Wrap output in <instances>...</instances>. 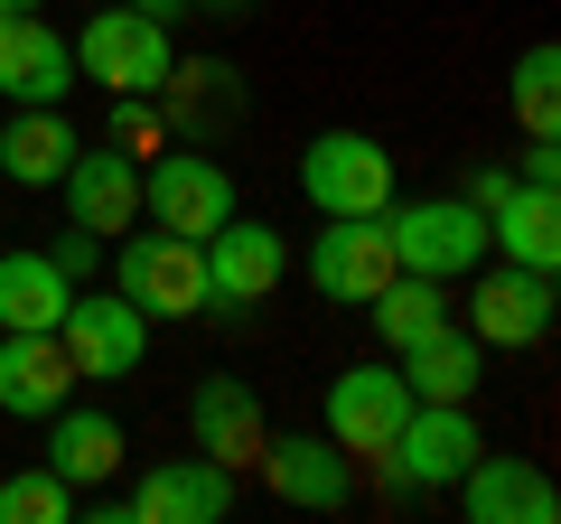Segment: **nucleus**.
<instances>
[{
    "label": "nucleus",
    "mask_w": 561,
    "mask_h": 524,
    "mask_svg": "<svg viewBox=\"0 0 561 524\" xmlns=\"http://www.w3.org/2000/svg\"><path fill=\"white\" fill-rule=\"evenodd\" d=\"M113 291L140 319H206V243L169 235V225H150V235L131 225L113 243Z\"/></svg>",
    "instance_id": "nucleus-1"
},
{
    "label": "nucleus",
    "mask_w": 561,
    "mask_h": 524,
    "mask_svg": "<svg viewBox=\"0 0 561 524\" xmlns=\"http://www.w3.org/2000/svg\"><path fill=\"white\" fill-rule=\"evenodd\" d=\"M383 235H393V262L421 272V282H468L486 262V216L468 197H412L383 206Z\"/></svg>",
    "instance_id": "nucleus-2"
},
{
    "label": "nucleus",
    "mask_w": 561,
    "mask_h": 524,
    "mask_svg": "<svg viewBox=\"0 0 561 524\" xmlns=\"http://www.w3.org/2000/svg\"><path fill=\"white\" fill-rule=\"evenodd\" d=\"M169 66H179L169 29L140 20L131 0H122V10H94V20L76 29V76H84V84H113V94H160Z\"/></svg>",
    "instance_id": "nucleus-3"
},
{
    "label": "nucleus",
    "mask_w": 561,
    "mask_h": 524,
    "mask_svg": "<svg viewBox=\"0 0 561 524\" xmlns=\"http://www.w3.org/2000/svg\"><path fill=\"white\" fill-rule=\"evenodd\" d=\"M300 197L319 216H383L393 206V150L375 132H319L300 150Z\"/></svg>",
    "instance_id": "nucleus-4"
},
{
    "label": "nucleus",
    "mask_w": 561,
    "mask_h": 524,
    "mask_svg": "<svg viewBox=\"0 0 561 524\" xmlns=\"http://www.w3.org/2000/svg\"><path fill=\"white\" fill-rule=\"evenodd\" d=\"M57 346L76 365V384H131L140 356H150V319L122 291H76L66 319H57Z\"/></svg>",
    "instance_id": "nucleus-5"
},
{
    "label": "nucleus",
    "mask_w": 561,
    "mask_h": 524,
    "mask_svg": "<svg viewBox=\"0 0 561 524\" xmlns=\"http://www.w3.org/2000/svg\"><path fill=\"white\" fill-rule=\"evenodd\" d=\"M225 216H243L234 206V169L206 160V150H160V160L140 169V225H169V235H216Z\"/></svg>",
    "instance_id": "nucleus-6"
},
{
    "label": "nucleus",
    "mask_w": 561,
    "mask_h": 524,
    "mask_svg": "<svg viewBox=\"0 0 561 524\" xmlns=\"http://www.w3.org/2000/svg\"><path fill=\"white\" fill-rule=\"evenodd\" d=\"M486 449V431H478V412L468 403H412L402 412V431H393V449H383V478L393 487H421V497H440V487H459V468Z\"/></svg>",
    "instance_id": "nucleus-7"
},
{
    "label": "nucleus",
    "mask_w": 561,
    "mask_h": 524,
    "mask_svg": "<svg viewBox=\"0 0 561 524\" xmlns=\"http://www.w3.org/2000/svg\"><path fill=\"white\" fill-rule=\"evenodd\" d=\"M290 253H280V225H253V216H225L206 235V319H253L262 300L280 291Z\"/></svg>",
    "instance_id": "nucleus-8"
},
{
    "label": "nucleus",
    "mask_w": 561,
    "mask_h": 524,
    "mask_svg": "<svg viewBox=\"0 0 561 524\" xmlns=\"http://www.w3.org/2000/svg\"><path fill=\"white\" fill-rule=\"evenodd\" d=\"M393 272L402 262H393L383 216H319V235H309V291H319L328 309H365Z\"/></svg>",
    "instance_id": "nucleus-9"
},
{
    "label": "nucleus",
    "mask_w": 561,
    "mask_h": 524,
    "mask_svg": "<svg viewBox=\"0 0 561 524\" xmlns=\"http://www.w3.org/2000/svg\"><path fill=\"white\" fill-rule=\"evenodd\" d=\"M468 338L478 346H542L552 338V319H561V300H552V272H524V262H478L468 272Z\"/></svg>",
    "instance_id": "nucleus-10"
},
{
    "label": "nucleus",
    "mask_w": 561,
    "mask_h": 524,
    "mask_svg": "<svg viewBox=\"0 0 561 524\" xmlns=\"http://www.w3.org/2000/svg\"><path fill=\"white\" fill-rule=\"evenodd\" d=\"M402 412H412L402 365H346V375L328 384V441H337L346 459H383L393 431H402Z\"/></svg>",
    "instance_id": "nucleus-11"
},
{
    "label": "nucleus",
    "mask_w": 561,
    "mask_h": 524,
    "mask_svg": "<svg viewBox=\"0 0 561 524\" xmlns=\"http://www.w3.org/2000/svg\"><path fill=\"white\" fill-rule=\"evenodd\" d=\"M262 487H272L280 505H300V515H337L346 497H356V459H346L328 431H280V441H262Z\"/></svg>",
    "instance_id": "nucleus-12"
},
{
    "label": "nucleus",
    "mask_w": 561,
    "mask_h": 524,
    "mask_svg": "<svg viewBox=\"0 0 561 524\" xmlns=\"http://www.w3.org/2000/svg\"><path fill=\"white\" fill-rule=\"evenodd\" d=\"M57 197H66V225H84V235L122 243V235L140 225V160H131L122 141L76 150V160H66V179H57Z\"/></svg>",
    "instance_id": "nucleus-13"
},
{
    "label": "nucleus",
    "mask_w": 561,
    "mask_h": 524,
    "mask_svg": "<svg viewBox=\"0 0 561 524\" xmlns=\"http://www.w3.org/2000/svg\"><path fill=\"white\" fill-rule=\"evenodd\" d=\"M122 515L131 524H216V515H234V468H216L206 449L197 459H160L131 478Z\"/></svg>",
    "instance_id": "nucleus-14"
},
{
    "label": "nucleus",
    "mask_w": 561,
    "mask_h": 524,
    "mask_svg": "<svg viewBox=\"0 0 561 524\" xmlns=\"http://www.w3.org/2000/svg\"><path fill=\"white\" fill-rule=\"evenodd\" d=\"M76 94V38L38 10L0 20V103H66Z\"/></svg>",
    "instance_id": "nucleus-15"
},
{
    "label": "nucleus",
    "mask_w": 561,
    "mask_h": 524,
    "mask_svg": "<svg viewBox=\"0 0 561 524\" xmlns=\"http://www.w3.org/2000/svg\"><path fill=\"white\" fill-rule=\"evenodd\" d=\"M459 515L468 524H552L561 515V487L542 478L534 459H496V449H478V459L459 468Z\"/></svg>",
    "instance_id": "nucleus-16"
},
{
    "label": "nucleus",
    "mask_w": 561,
    "mask_h": 524,
    "mask_svg": "<svg viewBox=\"0 0 561 524\" xmlns=\"http://www.w3.org/2000/svg\"><path fill=\"white\" fill-rule=\"evenodd\" d=\"M187 431H197V449L216 468H234V478L262 459V441H272V422H262V403H253L243 375H206L197 394H187Z\"/></svg>",
    "instance_id": "nucleus-17"
},
{
    "label": "nucleus",
    "mask_w": 561,
    "mask_h": 524,
    "mask_svg": "<svg viewBox=\"0 0 561 524\" xmlns=\"http://www.w3.org/2000/svg\"><path fill=\"white\" fill-rule=\"evenodd\" d=\"M66 394H76V365H66L57 328H0V412L47 422Z\"/></svg>",
    "instance_id": "nucleus-18"
},
{
    "label": "nucleus",
    "mask_w": 561,
    "mask_h": 524,
    "mask_svg": "<svg viewBox=\"0 0 561 524\" xmlns=\"http://www.w3.org/2000/svg\"><path fill=\"white\" fill-rule=\"evenodd\" d=\"M47 468L84 497V487H103V478H122V468H131V441H122L113 412H94V403H76V394H66V403L47 412Z\"/></svg>",
    "instance_id": "nucleus-19"
},
{
    "label": "nucleus",
    "mask_w": 561,
    "mask_h": 524,
    "mask_svg": "<svg viewBox=\"0 0 561 524\" xmlns=\"http://www.w3.org/2000/svg\"><path fill=\"white\" fill-rule=\"evenodd\" d=\"M76 150L84 141L66 122V103H10V122H0V179L10 187H57Z\"/></svg>",
    "instance_id": "nucleus-20"
},
{
    "label": "nucleus",
    "mask_w": 561,
    "mask_h": 524,
    "mask_svg": "<svg viewBox=\"0 0 561 524\" xmlns=\"http://www.w3.org/2000/svg\"><path fill=\"white\" fill-rule=\"evenodd\" d=\"M486 253L524 262V272H552L561 262V206H552L542 179H515L496 206H486Z\"/></svg>",
    "instance_id": "nucleus-21"
},
{
    "label": "nucleus",
    "mask_w": 561,
    "mask_h": 524,
    "mask_svg": "<svg viewBox=\"0 0 561 524\" xmlns=\"http://www.w3.org/2000/svg\"><path fill=\"white\" fill-rule=\"evenodd\" d=\"M402 384H412V403H468L486 384V346L468 328H431L402 346Z\"/></svg>",
    "instance_id": "nucleus-22"
},
{
    "label": "nucleus",
    "mask_w": 561,
    "mask_h": 524,
    "mask_svg": "<svg viewBox=\"0 0 561 524\" xmlns=\"http://www.w3.org/2000/svg\"><path fill=\"white\" fill-rule=\"evenodd\" d=\"M76 282L47 253H0V328H57Z\"/></svg>",
    "instance_id": "nucleus-23"
},
{
    "label": "nucleus",
    "mask_w": 561,
    "mask_h": 524,
    "mask_svg": "<svg viewBox=\"0 0 561 524\" xmlns=\"http://www.w3.org/2000/svg\"><path fill=\"white\" fill-rule=\"evenodd\" d=\"M375 328H383V346H412V338H431V328H449V282H421V272H393V282L375 291Z\"/></svg>",
    "instance_id": "nucleus-24"
},
{
    "label": "nucleus",
    "mask_w": 561,
    "mask_h": 524,
    "mask_svg": "<svg viewBox=\"0 0 561 524\" xmlns=\"http://www.w3.org/2000/svg\"><path fill=\"white\" fill-rule=\"evenodd\" d=\"M515 122H524V141L561 132V47H524L515 57Z\"/></svg>",
    "instance_id": "nucleus-25"
},
{
    "label": "nucleus",
    "mask_w": 561,
    "mask_h": 524,
    "mask_svg": "<svg viewBox=\"0 0 561 524\" xmlns=\"http://www.w3.org/2000/svg\"><path fill=\"white\" fill-rule=\"evenodd\" d=\"M66 515H76V487H66L47 459L0 478V524H66Z\"/></svg>",
    "instance_id": "nucleus-26"
},
{
    "label": "nucleus",
    "mask_w": 561,
    "mask_h": 524,
    "mask_svg": "<svg viewBox=\"0 0 561 524\" xmlns=\"http://www.w3.org/2000/svg\"><path fill=\"white\" fill-rule=\"evenodd\" d=\"M113 141L131 150V160H160V113H150V94H113Z\"/></svg>",
    "instance_id": "nucleus-27"
},
{
    "label": "nucleus",
    "mask_w": 561,
    "mask_h": 524,
    "mask_svg": "<svg viewBox=\"0 0 561 524\" xmlns=\"http://www.w3.org/2000/svg\"><path fill=\"white\" fill-rule=\"evenodd\" d=\"M47 262H57V272H66V282H94V272H103V235H84V225H66V235L57 243H47Z\"/></svg>",
    "instance_id": "nucleus-28"
},
{
    "label": "nucleus",
    "mask_w": 561,
    "mask_h": 524,
    "mask_svg": "<svg viewBox=\"0 0 561 524\" xmlns=\"http://www.w3.org/2000/svg\"><path fill=\"white\" fill-rule=\"evenodd\" d=\"M505 187H515V169H468V187H459V197H468V206H478V216H486V206H496Z\"/></svg>",
    "instance_id": "nucleus-29"
},
{
    "label": "nucleus",
    "mask_w": 561,
    "mask_h": 524,
    "mask_svg": "<svg viewBox=\"0 0 561 524\" xmlns=\"http://www.w3.org/2000/svg\"><path fill=\"white\" fill-rule=\"evenodd\" d=\"M515 179H542V187H552V179H561V150H552V141H524V160H515Z\"/></svg>",
    "instance_id": "nucleus-30"
},
{
    "label": "nucleus",
    "mask_w": 561,
    "mask_h": 524,
    "mask_svg": "<svg viewBox=\"0 0 561 524\" xmlns=\"http://www.w3.org/2000/svg\"><path fill=\"white\" fill-rule=\"evenodd\" d=\"M131 10H140V20H160V29H169V20L187 10V0H131Z\"/></svg>",
    "instance_id": "nucleus-31"
},
{
    "label": "nucleus",
    "mask_w": 561,
    "mask_h": 524,
    "mask_svg": "<svg viewBox=\"0 0 561 524\" xmlns=\"http://www.w3.org/2000/svg\"><path fill=\"white\" fill-rule=\"evenodd\" d=\"M187 10H243V0H187Z\"/></svg>",
    "instance_id": "nucleus-32"
},
{
    "label": "nucleus",
    "mask_w": 561,
    "mask_h": 524,
    "mask_svg": "<svg viewBox=\"0 0 561 524\" xmlns=\"http://www.w3.org/2000/svg\"><path fill=\"white\" fill-rule=\"evenodd\" d=\"M0 10H38V0H0Z\"/></svg>",
    "instance_id": "nucleus-33"
},
{
    "label": "nucleus",
    "mask_w": 561,
    "mask_h": 524,
    "mask_svg": "<svg viewBox=\"0 0 561 524\" xmlns=\"http://www.w3.org/2000/svg\"><path fill=\"white\" fill-rule=\"evenodd\" d=\"M0 20H10V10H0Z\"/></svg>",
    "instance_id": "nucleus-34"
}]
</instances>
